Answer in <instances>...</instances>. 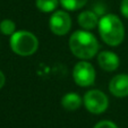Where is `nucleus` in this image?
<instances>
[{"label": "nucleus", "instance_id": "nucleus-1", "mask_svg": "<svg viewBox=\"0 0 128 128\" xmlns=\"http://www.w3.org/2000/svg\"><path fill=\"white\" fill-rule=\"evenodd\" d=\"M99 41L94 34L86 30H78L70 35L69 49L78 59L88 60L99 52Z\"/></svg>", "mask_w": 128, "mask_h": 128}, {"label": "nucleus", "instance_id": "nucleus-2", "mask_svg": "<svg viewBox=\"0 0 128 128\" xmlns=\"http://www.w3.org/2000/svg\"><path fill=\"white\" fill-rule=\"evenodd\" d=\"M99 33L104 43L110 46H117L125 39L124 24L118 16L114 14H106L99 20Z\"/></svg>", "mask_w": 128, "mask_h": 128}, {"label": "nucleus", "instance_id": "nucleus-3", "mask_svg": "<svg viewBox=\"0 0 128 128\" xmlns=\"http://www.w3.org/2000/svg\"><path fill=\"white\" fill-rule=\"evenodd\" d=\"M10 48L18 56H32L39 48V40L31 32L18 31L10 36Z\"/></svg>", "mask_w": 128, "mask_h": 128}, {"label": "nucleus", "instance_id": "nucleus-4", "mask_svg": "<svg viewBox=\"0 0 128 128\" xmlns=\"http://www.w3.org/2000/svg\"><path fill=\"white\" fill-rule=\"evenodd\" d=\"M83 103L88 112L94 114H103L109 106V99L100 90H91L85 93Z\"/></svg>", "mask_w": 128, "mask_h": 128}, {"label": "nucleus", "instance_id": "nucleus-5", "mask_svg": "<svg viewBox=\"0 0 128 128\" xmlns=\"http://www.w3.org/2000/svg\"><path fill=\"white\" fill-rule=\"evenodd\" d=\"M95 69L87 61H80L72 69V78L80 87H88L95 82Z\"/></svg>", "mask_w": 128, "mask_h": 128}, {"label": "nucleus", "instance_id": "nucleus-6", "mask_svg": "<svg viewBox=\"0 0 128 128\" xmlns=\"http://www.w3.org/2000/svg\"><path fill=\"white\" fill-rule=\"evenodd\" d=\"M49 26L53 34L56 35H66L72 28V18L65 10L54 12L50 17Z\"/></svg>", "mask_w": 128, "mask_h": 128}, {"label": "nucleus", "instance_id": "nucleus-7", "mask_svg": "<svg viewBox=\"0 0 128 128\" xmlns=\"http://www.w3.org/2000/svg\"><path fill=\"white\" fill-rule=\"evenodd\" d=\"M109 91L117 98L128 96V75L119 74L112 77L109 83Z\"/></svg>", "mask_w": 128, "mask_h": 128}, {"label": "nucleus", "instance_id": "nucleus-8", "mask_svg": "<svg viewBox=\"0 0 128 128\" xmlns=\"http://www.w3.org/2000/svg\"><path fill=\"white\" fill-rule=\"evenodd\" d=\"M99 66L106 72H114L119 67V57L112 51H102L98 53Z\"/></svg>", "mask_w": 128, "mask_h": 128}, {"label": "nucleus", "instance_id": "nucleus-9", "mask_svg": "<svg viewBox=\"0 0 128 128\" xmlns=\"http://www.w3.org/2000/svg\"><path fill=\"white\" fill-rule=\"evenodd\" d=\"M99 17L95 12L91 10H85L78 15V25L83 30L86 31H92L99 25Z\"/></svg>", "mask_w": 128, "mask_h": 128}, {"label": "nucleus", "instance_id": "nucleus-10", "mask_svg": "<svg viewBox=\"0 0 128 128\" xmlns=\"http://www.w3.org/2000/svg\"><path fill=\"white\" fill-rule=\"evenodd\" d=\"M82 103H83V99L80 98V95H78L77 93L74 92L67 93L61 99V106L67 111H75V110L80 108Z\"/></svg>", "mask_w": 128, "mask_h": 128}, {"label": "nucleus", "instance_id": "nucleus-11", "mask_svg": "<svg viewBox=\"0 0 128 128\" xmlns=\"http://www.w3.org/2000/svg\"><path fill=\"white\" fill-rule=\"evenodd\" d=\"M59 0H35L36 8L42 12H52L58 7Z\"/></svg>", "mask_w": 128, "mask_h": 128}, {"label": "nucleus", "instance_id": "nucleus-12", "mask_svg": "<svg viewBox=\"0 0 128 128\" xmlns=\"http://www.w3.org/2000/svg\"><path fill=\"white\" fill-rule=\"evenodd\" d=\"M59 2L66 10L74 12V10H78L82 7H84L87 0H59Z\"/></svg>", "mask_w": 128, "mask_h": 128}, {"label": "nucleus", "instance_id": "nucleus-13", "mask_svg": "<svg viewBox=\"0 0 128 128\" xmlns=\"http://www.w3.org/2000/svg\"><path fill=\"white\" fill-rule=\"evenodd\" d=\"M0 32L4 35H10L16 32V24L12 20H4L0 22Z\"/></svg>", "mask_w": 128, "mask_h": 128}, {"label": "nucleus", "instance_id": "nucleus-14", "mask_svg": "<svg viewBox=\"0 0 128 128\" xmlns=\"http://www.w3.org/2000/svg\"><path fill=\"white\" fill-rule=\"evenodd\" d=\"M94 128H118L117 125L112 121H109V120H102L100 122H98L96 125L94 126Z\"/></svg>", "mask_w": 128, "mask_h": 128}, {"label": "nucleus", "instance_id": "nucleus-15", "mask_svg": "<svg viewBox=\"0 0 128 128\" xmlns=\"http://www.w3.org/2000/svg\"><path fill=\"white\" fill-rule=\"evenodd\" d=\"M120 12L122 16L128 20V0H122L120 4Z\"/></svg>", "mask_w": 128, "mask_h": 128}, {"label": "nucleus", "instance_id": "nucleus-16", "mask_svg": "<svg viewBox=\"0 0 128 128\" xmlns=\"http://www.w3.org/2000/svg\"><path fill=\"white\" fill-rule=\"evenodd\" d=\"M5 83H6V77H5V75H4V72L0 70V88H2Z\"/></svg>", "mask_w": 128, "mask_h": 128}]
</instances>
